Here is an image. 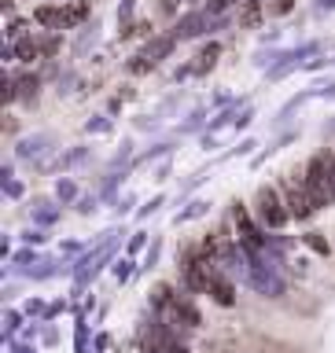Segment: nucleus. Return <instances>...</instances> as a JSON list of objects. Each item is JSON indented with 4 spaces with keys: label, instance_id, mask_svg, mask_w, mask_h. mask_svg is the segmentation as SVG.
<instances>
[{
    "label": "nucleus",
    "instance_id": "17",
    "mask_svg": "<svg viewBox=\"0 0 335 353\" xmlns=\"http://www.w3.org/2000/svg\"><path fill=\"white\" fill-rule=\"evenodd\" d=\"M306 243H309V247H314L317 254H328V243L320 239V232H309V236H306Z\"/></svg>",
    "mask_w": 335,
    "mask_h": 353
},
{
    "label": "nucleus",
    "instance_id": "6",
    "mask_svg": "<svg viewBox=\"0 0 335 353\" xmlns=\"http://www.w3.org/2000/svg\"><path fill=\"white\" fill-rule=\"evenodd\" d=\"M162 316H166L162 324H170V327H177V331H181V327H188V331L199 327V309L188 302V298H181V294H173V302L162 305Z\"/></svg>",
    "mask_w": 335,
    "mask_h": 353
},
{
    "label": "nucleus",
    "instance_id": "16",
    "mask_svg": "<svg viewBox=\"0 0 335 353\" xmlns=\"http://www.w3.org/2000/svg\"><path fill=\"white\" fill-rule=\"evenodd\" d=\"M232 8V0H210V4H207V11H210V15H214V19H221V15H225V11Z\"/></svg>",
    "mask_w": 335,
    "mask_h": 353
},
{
    "label": "nucleus",
    "instance_id": "15",
    "mask_svg": "<svg viewBox=\"0 0 335 353\" xmlns=\"http://www.w3.org/2000/svg\"><path fill=\"white\" fill-rule=\"evenodd\" d=\"M55 217H59V210L48 203H37V210H33V221H41V225H52Z\"/></svg>",
    "mask_w": 335,
    "mask_h": 353
},
{
    "label": "nucleus",
    "instance_id": "24",
    "mask_svg": "<svg viewBox=\"0 0 335 353\" xmlns=\"http://www.w3.org/2000/svg\"><path fill=\"white\" fill-rule=\"evenodd\" d=\"M177 8V0H162V11H173Z\"/></svg>",
    "mask_w": 335,
    "mask_h": 353
},
{
    "label": "nucleus",
    "instance_id": "21",
    "mask_svg": "<svg viewBox=\"0 0 335 353\" xmlns=\"http://www.w3.org/2000/svg\"><path fill=\"white\" fill-rule=\"evenodd\" d=\"M15 327H19V313H8V335H15Z\"/></svg>",
    "mask_w": 335,
    "mask_h": 353
},
{
    "label": "nucleus",
    "instance_id": "20",
    "mask_svg": "<svg viewBox=\"0 0 335 353\" xmlns=\"http://www.w3.org/2000/svg\"><path fill=\"white\" fill-rule=\"evenodd\" d=\"M284 11H291V0H276L273 4V15H284Z\"/></svg>",
    "mask_w": 335,
    "mask_h": 353
},
{
    "label": "nucleus",
    "instance_id": "22",
    "mask_svg": "<svg viewBox=\"0 0 335 353\" xmlns=\"http://www.w3.org/2000/svg\"><path fill=\"white\" fill-rule=\"evenodd\" d=\"M140 247H144V232H137V236L129 239V250H140Z\"/></svg>",
    "mask_w": 335,
    "mask_h": 353
},
{
    "label": "nucleus",
    "instance_id": "3",
    "mask_svg": "<svg viewBox=\"0 0 335 353\" xmlns=\"http://www.w3.org/2000/svg\"><path fill=\"white\" fill-rule=\"evenodd\" d=\"M140 339H144V346H148V353H188L181 331L170 327V324H148Z\"/></svg>",
    "mask_w": 335,
    "mask_h": 353
},
{
    "label": "nucleus",
    "instance_id": "7",
    "mask_svg": "<svg viewBox=\"0 0 335 353\" xmlns=\"http://www.w3.org/2000/svg\"><path fill=\"white\" fill-rule=\"evenodd\" d=\"M214 22H221V19H214V15H210V11L203 8V11H192V15H184L170 33H173L177 41H188V37H199V33H207L210 26H214Z\"/></svg>",
    "mask_w": 335,
    "mask_h": 353
},
{
    "label": "nucleus",
    "instance_id": "5",
    "mask_svg": "<svg viewBox=\"0 0 335 353\" xmlns=\"http://www.w3.org/2000/svg\"><path fill=\"white\" fill-rule=\"evenodd\" d=\"M254 203H258V221L265 228H284L287 225V203H280V195L273 192V188H258V199H254Z\"/></svg>",
    "mask_w": 335,
    "mask_h": 353
},
{
    "label": "nucleus",
    "instance_id": "19",
    "mask_svg": "<svg viewBox=\"0 0 335 353\" xmlns=\"http://www.w3.org/2000/svg\"><path fill=\"white\" fill-rule=\"evenodd\" d=\"M129 272H133V265H129V261H118V269H115L118 280H129Z\"/></svg>",
    "mask_w": 335,
    "mask_h": 353
},
{
    "label": "nucleus",
    "instance_id": "25",
    "mask_svg": "<svg viewBox=\"0 0 335 353\" xmlns=\"http://www.w3.org/2000/svg\"><path fill=\"white\" fill-rule=\"evenodd\" d=\"M320 4H325V8H335V0H320Z\"/></svg>",
    "mask_w": 335,
    "mask_h": 353
},
{
    "label": "nucleus",
    "instance_id": "2",
    "mask_svg": "<svg viewBox=\"0 0 335 353\" xmlns=\"http://www.w3.org/2000/svg\"><path fill=\"white\" fill-rule=\"evenodd\" d=\"M328 162H332V154H314L306 165V195H309V203L314 206H328L335 203V195H332V170H328Z\"/></svg>",
    "mask_w": 335,
    "mask_h": 353
},
{
    "label": "nucleus",
    "instance_id": "23",
    "mask_svg": "<svg viewBox=\"0 0 335 353\" xmlns=\"http://www.w3.org/2000/svg\"><path fill=\"white\" fill-rule=\"evenodd\" d=\"M22 239H26V243H44V232H26Z\"/></svg>",
    "mask_w": 335,
    "mask_h": 353
},
{
    "label": "nucleus",
    "instance_id": "4",
    "mask_svg": "<svg viewBox=\"0 0 335 353\" xmlns=\"http://www.w3.org/2000/svg\"><path fill=\"white\" fill-rule=\"evenodd\" d=\"M173 44H177L173 33H162V37H155L140 55H133V59H129V74H148V70H155V66H159L166 55L173 52Z\"/></svg>",
    "mask_w": 335,
    "mask_h": 353
},
{
    "label": "nucleus",
    "instance_id": "11",
    "mask_svg": "<svg viewBox=\"0 0 335 353\" xmlns=\"http://www.w3.org/2000/svg\"><path fill=\"white\" fill-rule=\"evenodd\" d=\"M210 298H214V302L218 305H236V287H232V280H229V276H214V283H210Z\"/></svg>",
    "mask_w": 335,
    "mask_h": 353
},
{
    "label": "nucleus",
    "instance_id": "8",
    "mask_svg": "<svg viewBox=\"0 0 335 353\" xmlns=\"http://www.w3.org/2000/svg\"><path fill=\"white\" fill-rule=\"evenodd\" d=\"M284 199H287V214H291L295 221H306V217L317 210L314 203H309V195H306V184L287 181V184H284Z\"/></svg>",
    "mask_w": 335,
    "mask_h": 353
},
{
    "label": "nucleus",
    "instance_id": "14",
    "mask_svg": "<svg viewBox=\"0 0 335 353\" xmlns=\"http://www.w3.org/2000/svg\"><path fill=\"white\" fill-rule=\"evenodd\" d=\"M52 137H48V132H41V137H33V140H22L19 143V154H22V159H30V154H41V143H48Z\"/></svg>",
    "mask_w": 335,
    "mask_h": 353
},
{
    "label": "nucleus",
    "instance_id": "10",
    "mask_svg": "<svg viewBox=\"0 0 335 353\" xmlns=\"http://www.w3.org/2000/svg\"><path fill=\"white\" fill-rule=\"evenodd\" d=\"M218 55H221V44H207V48L195 55V63H192V66H184V70L177 74V77H188V74H207L210 66L218 63Z\"/></svg>",
    "mask_w": 335,
    "mask_h": 353
},
{
    "label": "nucleus",
    "instance_id": "12",
    "mask_svg": "<svg viewBox=\"0 0 335 353\" xmlns=\"http://www.w3.org/2000/svg\"><path fill=\"white\" fill-rule=\"evenodd\" d=\"M11 55H15V59H22V63H30V59H41V41H33V37H22V41H15V44H11Z\"/></svg>",
    "mask_w": 335,
    "mask_h": 353
},
{
    "label": "nucleus",
    "instance_id": "18",
    "mask_svg": "<svg viewBox=\"0 0 335 353\" xmlns=\"http://www.w3.org/2000/svg\"><path fill=\"white\" fill-rule=\"evenodd\" d=\"M59 199H63V203H70V199H74V184L70 181H59Z\"/></svg>",
    "mask_w": 335,
    "mask_h": 353
},
{
    "label": "nucleus",
    "instance_id": "1",
    "mask_svg": "<svg viewBox=\"0 0 335 353\" xmlns=\"http://www.w3.org/2000/svg\"><path fill=\"white\" fill-rule=\"evenodd\" d=\"M33 19L48 30H74L77 22L88 19V4L85 0H63V4H41L33 11Z\"/></svg>",
    "mask_w": 335,
    "mask_h": 353
},
{
    "label": "nucleus",
    "instance_id": "9",
    "mask_svg": "<svg viewBox=\"0 0 335 353\" xmlns=\"http://www.w3.org/2000/svg\"><path fill=\"white\" fill-rule=\"evenodd\" d=\"M251 283L258 287L262 294H280V291H284L280 276H276L269 265H251Z\"/></svg>",
    "mask_w": 335,
    "mask_h": 353
},
{
    "label": "nucleus",
    "instance_id": "13",
    "mask_svg": "<svg viewBox=\"0 0 335 353\" xmlns=\"http://www.w3.org/2000/svg\"><path fill=\"white\" fill-rule=\"evenodd\" d=\"M33 96H37V77L30 74L15 77V99H33Z\"/></svg>",
    "mask_w": 335,
    "mask_h": 353
}]
</instances>
